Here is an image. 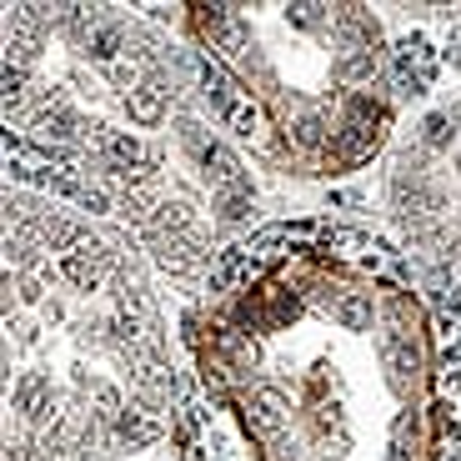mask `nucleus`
I'll return each instance as SVG.
<instances>
[{
  "label": "nucleus",
  "mask_w": 461,
  "mask_h": 461,
  "mask_svg": "<svg viewBox=\"0 0 461 461\" xmlns=\"http://www.w3.org/2000/svg\"><path fill=\"white\" fill-rule=\"evenodd\" d=\"M221 121H226V126L236 130L241 141H251V136H256V130H261V111H256V101H246V96H241V101H236V105H230V111L221 115Z\"/></svg>",
  "instance_id": "nucleus-6"
},
{
  "label": "nucleus",
  "mask_w": 461,
  "mask_h": 461,
  "mask_svg": "<svg viewBox=\"0 0 461 461\" xmlns=\"http://www.w3.org/2000/svg\"><path fill=\"white\" fill-rule=\"evenodd\" d=\"M336 76L341 80H372L376 76V55L372 51H346L341 61H336Z\"/></svg>",
  "instance_id": "nucleus-7"
},
{
  "label": "nucleus",
  "mask_w": 461,
  "mask_h": 461,
  "mask_svg": "<svg viewBox=\"0 0 461 461\" xmlns=\"http://www.w3.org/2000/svg\"><path fill=\"white\" fill-rule=\"evenodd\" d=\"M115 436H121L126 447H151V441L166 436V422H161V411H151V407H126L115 416Z\"/></svg>",
  "instance_id": "nucleus-3"
},
{
  "label": "nucleus",
  "mask_w": 461,
  "mask_h": 461,
  "mask_svg": "<svg viewBox=\"0 0 461 461\" xmlns=\"http://www.w3.org/2000/svg\"><path fill=\"white\" fill-rule=\"evenodd\" d=\"M336 321H341L346 331H361V326H372V296H341L336 301Z\"/></svg>",
  "instance_id": "nucleus-5"
},
{
  "label": "nucleus",
  "mask_w": 461,
  "mask_h": 461,
  "mask_svg": "<svg viewBox=\"0 0 461 461\" xmlns=\"http://www.w3.org/2000/svg\"><path fill=\"white\" fill-rule=\"evenodd\" d=\"M441 461H461V447H447V451H441Z\"/></svg>",
  "instance_id": "nucleus-9"
},
{
  "label": "nucleus",
  "mask_w": 461,
  "mask_h": 461,
  "mask_svg": "<svg viewBox=\"0 0 461 461\" xmlns=\"http://www.w3.org/2000/svg\"><path fill=\"white\" fill-rule=\"evenodd\" d=\"M166 96H171L166 86H136V90H126L130 121H136V126H155V121L166 115Z\"/></svg>",
  "instance_id": "nucleus-4"
},
{
  "label": "nucleus",
  "mask_w": 461,
  "mask_h": 461,
  "mask_svg": "<svg viewBox=\"0 0 461 461\" xmlns=\"http://www.w3.org/2000/svg\"><path fill=\"white\" fill-rule=\"evenodd\" d=\"M115 266H121V256H115L111 246H76L71 256H61V276L76 291H96Z\"/></svg>",
  "instance_id": "nucleus-2"
},
{
  "label": "nucleus",
  "mask_w": 461,
  "mask_h": 461,
  "mask_svg": "<svg viewBox=\"0 0 461 461\" xmlns=\"http://www.w3.org/2000/svg\"><path fill=\"white\" fill-rule=\"evenodd\" d=\"M441 71V46H436L426 30H411L391 46V76H397L401 96H426V86Z\"/></svg>",
  "instance_id": "nucleus-1"
},
{
  "label": "nucleus",
  "mask_w": 461,
  "mask_h": 461,
  "mask_svg": "<svg viewBox=\"0 0 461 461\" xmlns=\"http://www.w3.org/2000/svg\"><path fill=\"white\" fill-rule=\"evenodd\" d=\"M386 461H407V441H391V451H386Z\"/></svg>",
  "instance_id": "nucleus-8"
}]
</instances>
